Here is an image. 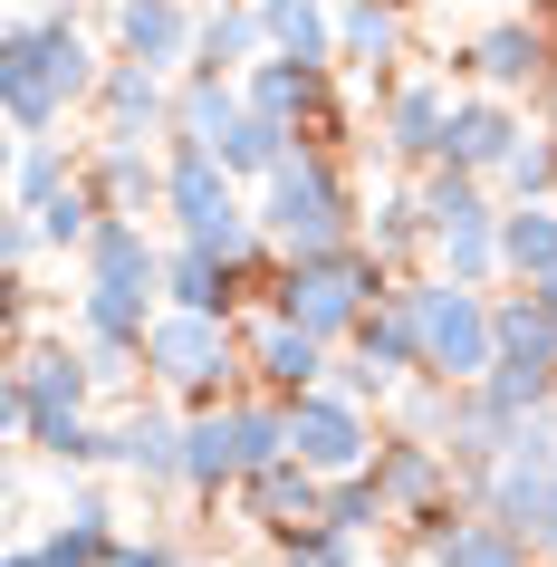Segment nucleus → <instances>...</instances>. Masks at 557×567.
Returning <instances> with one entry per match:
<instances>
[{"label":"nucleus","instance_id":"obj_10","mask_svg":"<svg viewBox=\"0 0 557 567\" xmlns=\"http://www.w3.org/2000/svg\"><path fill=\"white\" fill-rule=\"evenodd\" d=\"M250 481V433H240V394L231 404H183V491L221 501Z\"/></svg>","mask_w":557,"mask_h":567},{"label":"nucleus","instance_id":"obj_30","mask_svg":"<svg viewBox=\"0 0 557 567\" xmlns=\"http://www.w3.org/2000/svg\"><path fill=\"white\" fill-rule=\"evenodd\" d=\"M433 567H538V548H528L509 519H491V509H471L462 529L433 548Z\"/></svg>","mask_w":557,"mask_h":567},{"label":"nucleus","instance_id":"obj_39","mask_svg":"<svg viewBox=\"0 0 557 567\" xmlns=\"http://www.w3.org/2000/svg\"><path fill=\"white\" fill-rule=\"evenodd\" d=\"M30 452H39V462H59V472H87V462H106V423H87V414L39 423V433H30Z\"/></svg>","mask_w":557,"mask_h":567},{"label":"nucleus","instance_id":"obj_18","mask_svg":"<svg viewBox=\"0 0 557 567\" xmlns=\"http://www.w3.org/2000/svg\"><path fill=\"white\" fill-rule=\"evenodd\" d=\"M519 135H528L519 96L471 87V96H452V154H442V164H462V174H499V164L519 154Z\"/></svg>","mask_w":557,"mask_h":567},{"label":"nucleus","instance_id":"obj_1","mask_svg":"<svg viewBox=\"0 0 557 567\" xmlns=\"http://www.w3.org/2000/svg\"><path fill=\"white\" fill-rule=\"evenodd\" d=\"M96 87H106V49L68 10H20L0 30V106H10V135H59L78 106H96Z\"/></svg>","mask_w":557,"mask_h":567},{"label":"nucleus","instance_id":"obj_44","mask_svg":"<svg viewBox=\"0 0 557 567\" xmlns=\"http://www.w3.org/2000/svg\"><path fill=\"white\" fill-rule=\"evenodd\" d=\"M0 567H49V548H39V538H20V548H10Z\"/></svg>","mask_w":557,"mask_h":567},{"label":"nucleus","instance_id":"obj_24","mask_svg":"<svg viewBox=\"0 0 557 567\" xmlns=\"http://www.w3.org/2000/svg\"><path fill=\"white\" fill-rule=\"evenodd\" d=\"M240 289H250V269H240V260L203 250V240H174V260H164V299H174V308H212V318H231Z\"/></svg>","mask_w":557,"mask_h":567},{"label":"nucleus","instance_id":"obj_41","mask_svg":"<svg viewBox=\"0 0 557 567\" xmlns=\"http://www.w3.org/2000/svg\"><path fill=\"white\" fill-rule=\"evenodd\" d=\"M327 385H347L355 404H375V414H384V404H394V385H404V375H384L375 357H355V347H337V375H327Z\"/></svg>","mask_w":557,"mask_h":567},{"label":"nucleus","instance_id":"obj_25","mask_svg":"<svg viewBox=\"0 0 557 567\" xmlns=\"http://www.w3.org/2000/svg\"><path fill=\"white\" fill-rule=\"evenodd\" d=\"M250 116V87L240 78H183V96H174V135L164 145H231V125Z\"/></svg>","mask_w":557,"mask_h":567},{"label":"nucleus","instance_id":"obj_40","mask_svg":"<svg viewBox=\"0 0 557 567\" xmlns=\"http://www.w3.org/2000/svg\"><path fill=\"white\" fill-rule=\"evenodd\" d=\"M279 567H355V538L347 529H279Z\"/></svg>","mask_w":557,"mask_h":567},{"label":"nucleus","instance_id":"obj_42","mask_svg":"<svg viewBox=\"0 0 557 567\" xmlns=\"http://www.w3.org/2000/svg\"><path fill=\"white\" fill-rule=\"evenodd\" d=\"M462 519H471V501H462V491H452V501L413 509V519H404V538H413V548H423V558H433V548H442V538H452V529H462Z\"/></svg>","mask_w":557,"mask_h":567},{"label":"nucleus","instance_id":"obj_14","mask_svg":"<svg viewBox=\"0 0 557 567\" xmlns=\"http://www.w3.org/2000/svg\"><path fill=\"white\" fill-rule=\"evenodd\" d=\"M231 501H240V519H250V529H269V538H279V529H318V519H327V472L289 452V462H260Z\"/></svg>","mask_w":557,"mask_h":567},{"label":"nucleus","instance_id":"obj_2","mask_svg":"<svg viewBox=\"0 0 557 567\" xmlns=\"http://www.w3.org/2000/svg\"><path fill=\"white\" fill-rule=\"evenodd\" d=\"M394 279H404V269L384 260V250L337 240V250H298V260H279V279H269L260 299L279 308V318H298V328H318L327 347H347V337L365 328V308H375Z\"/></svg>","mask_w":557,"mask_h":567},{"label":"nucleus","instance_id":"obj_4","mask_svg":"<svg viewBox=\"0 0 557 567\" xmlns=\"http://www.w3.org/2000/svg\"><path fill=\"white\" fill-rule=\"evenodd\" d=\"M260 231L279 240V250H337V240H355L365 221H355V193H347V174H337V154L327 145H298L279 174L260 183Z\"/></svg>","mask_w":557,"mask_h":567},{"label":"nucleus","instance_id":"obj_46","mask_svg":"<svg viewBox=\"0 0 557 567\" xmlns=\"http://www.w3.org/2000/svg\"><path fill=\"white\" fill-rule=\"evenodd\" d=\"M30 10H78V0H30Z\"/></svg>","mask_w":557,"mask_h":567},{"label":"nucleus","instance_id":"obj_45","mask_svg":"<svg viewBox=\"0 0 557 567\" xmlns=\"http://www.w3.org/2000/svg\"><path fill=\"white\" fill-rule=\"evenodd\" d=\"M538 299H548V318H557V279H538Z\"/></svg>","mask_w":557,"mask_h":567},{"label":"nucleus","instance_id":"obj_6","mask_svg":"<svg viewBox=\"0 0 557 567\" xmlns=\"http://www.w3.org/2000/svg\"><path fill=\"white\" fill-rule=\"evenodd\" d=\"M452 68H462L471 87H499V96L528 87V96H538L557 78V20H538V10H499L471 49H452Z\"/></svg>","mask_w":557,"mask_h":567},{"label":"nucleus","instance_id":"obj_12","mask_svg":"<svg viewBox=\"0 0 557 567\" xmlns=\"http://www.w3.org/2000/svg\"><path fill=\"white\" fill-rule=\"evenodd\" d=\"M10 375H20V394H30V433H39V423L87 414V394H96V357H87V337H78V347H68V337H30V347L10 357Z\"/></svg>","mask_w":557,"mask_h":567},{"label":"nucleus","instance_id":"obj_35","mask_svg":"<svg viewBox=\"0 0 557 567\" xmlns=\"http://www.w3.org/2000/svg\"><path fill=\"white\" fill-rule=\"evenodd\" d=\"M481 394H491L499 414H557V365H528V357H499L491 375H481Z\"/></svg>","mask_w":557,"mask_h":567},{"label":"nucleus","instance_id":"obj_9","mask_svg":"<svg viewBox=\"0 0 557 567\" xmlns=\"http://www.w3.org/2000/svg\"><path fill=\"white\" fill-rule=\"evenodd\" d=\"M481 509L491 519H509V529L538 548V558H557V452H499L491 481H481Z\"/></svg>","mask_w":557,"mask_h":567},{"label":"nucleus","instance_id":"obj_3","mask_svg":"<svg viewBox=\"0 0 557 567\" xmlns=\"http://www.w3.org/2000/svg\"><path fill=\"white\" fill-rule=\"evenodd\" d=\"M145 375L154 394L174 404H231L250 385V347H240V318H212V308H174L145 328Z\"/></svg>","mask_w":557,"mask_h":567},{"label":"nucleus","instance_id":"obj_23","mask_svg":"<svg viewBox=\"0 0 557 567\" xmlns=\"http://www.w3.org/2000/svg\"><path fill=\"white\" fill-rule=\"evenodd\" d=\"M240 87H250V106H260V116L318 125V116H327V87H337V68H318V59H289V49H269L260 68H240Z\"/></svg>","mask_w":557,"mask_h":567},{"label":"nucleus","instance_id":"obj_19","mask_svg":"<svg viewBox=\"0 0 557 567\" xmlns=\"http://www.w3.org/2000/svg\"><path fill=\"white\" fill-rule=\"evenodd\" d=\"M375 481H384V501H394V519H413V509H433V501L462 491L452 452L423 443V433H394V423H384V443H375Z\"/></svg>","mask_w":557,"mask_h":567},{"label":"nucleus","instance_id":"obj_16","mask_svg":"<svg viewBox=\"0 0 557 567\" xmlns=\"http://www.w3.org/2000/svg\"><path fill=\"white\" fill-rule=\"evenodd\" d=\"M193 39H203V0H116V59H145L164 78H183Z\"/></svg>","mask_w":557,"mask_h":567},{"label":"nucleus","instance_id":"obj_38","mask_svg":"<svg viewBox=\"0 0 557 567\" xmlns=\"http://www.w3.org/2000/svg\"><path fill=\"white\" fill-rule=\"evenodd\" d=\"M433 269H442V279H462V289H491V279H509V260H499V231H452V240H433Z\"/></svg>","mask_w":557,"mask_h":567},{"label":"nucleus","instance_id":"obj_33","mask_svg":"<svg viewBox=\"0 0 557 567\" xmlns=\"http://www.w3.org/2000/svg\"><path fill=\"white\" fill-rule=\"evenodd\" d=\"M39 548H49V567H106V548H116V509L96 501V491H78L68 519L39 538Z\"/></svg>","mask_w":557,"mask_h":567},{"label":"nucleus","instance_id":"obj_29","mask_svg":"<svg viewBox=\"0 0 557 567\" xmlns=\"http://www.w3.org/2000/svg\"><path fill=\"white\" fill-rule=\"evenodd\" d=\"M365 250H384V260L404 269L413 250H433V221H423V183H394V193H375V212H365Z\"/></svg>","mask_w":557,"mask_h":567},{"label":"nucleus","instance_id":"obj_34","mask_svg":"<svg viewBox=\"0 0 557 567\" xmlns=\"http://www.w3.org/2000/svg\"><path fill=\"white\" fill-rule=\"evenodd\" d=\"M96 221H106V203H96V183H87V174L68 183L59 203H39V240H49L59 260H78V250H87V240H96Z\"/></svg>","mask_w":557,"mask_h":567},{"label":"nucleus","instance_id":"obj_31","mask_svg":"<svg viewBox=\"0 0 557 567\" xmlns=\"http://www.w3.org/2000/svg\"><path fill=\"white\" fill-rule=\"evenodd\" d=\"M260 20H269V49L337 68V0H260Z\"/></svg>","mask_w":557,"mask_h":567},{"label":"nucleus","instance_id":"obj_26","mask_svg":"<svg viewBox=\"0 0 557 567\" xmlns=\"http://www.w3.org/2000/svg\"><path fill=\"white\" fill-rule=\"evenodd\" d=\"M355 357H375L384 375H423V318H413V299H404V279L384 289L375 308H365V328L347 337Z\"/></svg>","mask_w":557,"mask_h":567},{"label":"nucleus","instance_id":"obj_11","mask_svg":"<svg viewBox=\"0 0 557 567\" xmlns=\"http://www.w3.org/2000/svg\"><path fill=\"white\" fill-rule=\"evenodd\" d=\"M240 347H250V385H269V394H308V385L337 375V347H327L318 328L279 318V308H260V318L240 328Z\"/></svg>","mask_w":557,"mask_h":567},{"label":"nucleus","instance_id":"obj_32","mask_svg":"<svg viewBox=\"0 0 557 567\" xmlns=\"http://www.w3.org/2000/svg\"><path fill=\"white\" fill-rule=\"evenodd\" d=\"M491 318H499V357H528V365H557V318H548V299L538 289H499L491 299Z\"/></svg>","mask_w":557,"mask_h":567},{"label":"nucleus","instance_id":"obj_43","mask_svg":"<svg viewBox=\"0 0 557 567\" xmlns=\"http://www.w3.org/2000/svg\"><path fill=\"white\" fill-rule=\"evenodd\" d=\"M106 567H183V548H174V538H116Z\"/></svg>","mask_w":557,"mask_h":567},{"label":"nucleus","instance_id":"obj_8","mask_svg":"<svg viewBox=\"0 0 557 567\" xmlns=\"http://www.w3.org/2000/svg\"><path fill=\"white\" fill-rule=\"evenodd\" d=\"M375 135H384V154H394L404 174L442 164V154H452V87H442V78H384Z\"/></svg>","mask_w":557,"mask_h":567},{"label":"nucleus","instance_id":"obj_36","mask_svg":"<svg viewBox=\"0 0 557 567\" xmlns=\"http://www.w3.org/2000/svg\"><path fill=\"white\" fill-rule=\"evenodd\" d=\"M384 519H394V501H384L375 462H365V472H337V481H327V529L365 538V529H384Z\"/></svg>","mask_w":557,"mask_h":567},{"label":"nucleus","instance_id":"obj_48","mask_svg":"<svg viewBox=\"0 0 557 567\" xmlns=\"http://www.w3.org/2000/svg\"><path fill=\"white\" fill-rule=\"evenodd\" d=\"M404 10H413V0H404Z\"/></svg>","mask_w":557,"mask_h":567},{"label":"nucleus","instance_id":"obj_37","mask_svg":"<svg viewBox=\"0 0 557 567\" xmlns=\"http://www.w3.org/2000/svg\"><path fill=\"white\" fill-rule=\"evenodd\" d=\"M491 183H499V203H557V135H519V154Z\"/></svg>","mask_w":557,"mask_h":567},{"label":"nucleus","instance_id":"obj_21","mask_svg":"<svg viewBox=\"0 0 557 567\" xmlns=\"http://www.w3.org/2000/svg\"><path fill=\"white\" fill-rule=\"evenodd\" d=\"M87 183H96V203L106 212H164V154L145 145V135H96V154H87Z\"/></svg>","mask_w":557,"mask_h":567},{"label":"nucleus","instance_id":"obj_15","mask_svg":"<svg viewBox=\"0 0 557 567\" xmlns=\"http://www.w3.org/2000/svg\"><path fill=\"white\" fill-rule=\"evenodd\" d=\"M106 472L145 481V491H183V414L174 404H135L125 423H106Z\"/></svg>","mask_w":557,"mask_h":567},{"label":"nucleus","instance_id":"obj_20","mask_svg":"<svg viewBox=\"0 0 557 567\" xmlns=\"http://www.w3.org/2000/svg\"><path fill=\"white\" fill-rule=\"evenodd\" d=\"M164 260H174V250H164L135 212H106L96 240L78 250V279H96V289H164Z\"/></svg>","mask_w":557,"mask_h":567},{"label":"nucleus","instance_id":"obj_28","mask_svg":"<svg viewBox=\"0 0 557 567\" xmlns=\"http://www.w3.org/2000/svg\"><path fill=\"white\" fill-rule=\"evenodd\" d=\"M78 174H87V164L68 154V135H20V154H10V203L39 212V203H59Z\"/></svg>","mask_w":557,"mask_h":567},{"label":"nucleus","instance_id":"obj_17","mask_svg":"<svg viewBox=\"0 0 557 567\" xmlns=\"http://www.w3.org/2000/svg\"><path fill=\"white\" fill-rule=\"evenodd\" d=\"M404 49H413V10L404 0H337V68H355L375 96H384V78H394Z\"/></svg>","mask_w":557,"mask_h":567},{"label":"nucleus","instance_id":"obj_7","mask_svg":"<svg viewBox=\"0 0 557 567\" xmlns=\"http://www.w3.org/2000/svg\"><path fill=\"white\" fill-rule=\"evenodd\" d=\"M289 443H298V462H318V472L337 481V472H365V462H375L384 423H375V404H355L347 385H308V394H289Z\"/></svg>","mask_w":557,"mask_h":567},{"label":"nucleus","instance_id":"obj_13","mask_svg":"<svg viewBox=\"0 0 557 567\" xmlns=\"http://www.w3.org/2000/svg\"><path fill=\"white\" fill-rule=\"evenodd\" d=\"M174 96H183V78H164V68H145V59H106V87H96V135H174Z\"/></svg>","mask_w":557,"mask_h":567},{"label":"nucleus","instance_id":"obj_47","mask_svg":"<svg viewBox=\"0 0 557 567\" xmlns=\"http://www.w3.org/2000/svg\"><path fill=\"white\" fill-rule=\"evenodd\" d=\"M491 10H509V0H491Z\"/></svg>","mask_w":557,"mask_h":567},{"label":"nucleus","instance_id":"obj_5","mask_svg":"<svg viewBox=\"0 0 557 567\" xmlns=\"http://www.w3.org/2000/svg\"><path fill=\"white\" fill-rule=\"evenodd\" d=\"M404 299L423 318V375L442 385H481L499 365V318H491V289H462L442 269H404Z\"/></svg>","mask_w":557,"mask_h":567},{"label":"nucleus","instance_id":"obj_22","mask_svg":"<svg viewBox=\"0 0 557 567\" xmlns=\"http://www.w3.org/2000/svg\"><path fill=\"white\" fill-rule=\"evenodd\" d=\"M260 59H269L260 0H203V39H193L183 78H240V68H260Z\"/></svg>","mask_w":557,"mask_h":567},{"label":"nucleus","instance_id":"obj_27","mask_svg":"<svg viewBox=\"0 0 557 567\" xmlns=\"http://www.w3.org/2000/svg\"><path fill=\"white\" fill-rule=\"evenodd\" d=\"M499 260H509V279H557V203H509L499 212Z\"/></svg>","mask_w":557,"mask_h":567}]
</instances>
